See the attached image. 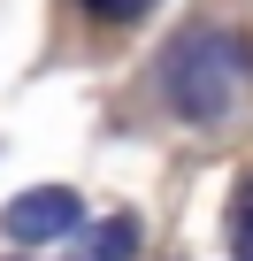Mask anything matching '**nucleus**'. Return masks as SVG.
<instances>
[{
  "label": "nucleus",
  "mask_w": 253,
  "mask_h": 261,
  "mask_svg": "<svg viewBox=\"0 0 253 261\" xmlns=\"http://www.w3.org/2000/svg\"><path fill=\"white\" fill-rule=\"evenodd\" d=\"M161 85H169L177 115H192V123H215V115H230V108L245 100V85H253V54H245V39H238V31L192 23V31L177 39V54H169Z\"/></svg>",
  "instance_id": "nucleus-1"
},
{
  "label": "nucleus",
  "mask_w": 253,
  "mask_h": 261,
  "mask_svg": "<svg viewBox=\"0 0 253 261\" xmlns=\"http://www.w3.org/2000/svg\"><path fill=\"white\" fill-rule=\"evenodd\" d=\"M77 192H62V185H46V192H23L16 207H8V238H23V246H39V238H69L77 230Z\"/></svg>",
  "instance_id": "nucleus-2"
},
{
  "label": "nucleus",
  "mask_w": 253,
  "mask_h": 261,
  "mask_svg": "<svg viewBox=\"0 0 253 261\" xmlns=\"http://www.w3.org/2000/svg\"><path fill=\"white\" fill-rule=\"evenodd\" d=\"M131 246H138V230H131V223H107V230L92 238V261H123Z\"/></svg>",
  "instance_id": "nucleus-3"
},
{
  "label": "nucleus",
  "mask_w": 253,
  "mask_h": 261,
  "mask_svg": "<svg viewBox=\"0 0 253 261\" xmlns=\"http://www.w3.org/2000/svg\"><path fill=\"white\" fill-rule=\"evenodd\" d=\"M85 16H107V23H131V16H146L154 0H77Z\"/></svg>",
  "instance_id": "nucleus-4"
},
{
  "label": "nucleus",
  "mask_w": 253,
  "mask_h": 261,
  "mask_svg": "<svg viewBox=\"0 0 253 261\" xmlns=\"http://www.w3.org/2000/svg\"><path fill=\"white\" fill-rule=\"evenodd\" d=\"M230 230H238V261H253V185L238 192V223Z\"/></svg>",
  "instance_id": "nucleus-5"
}]
</instances>
